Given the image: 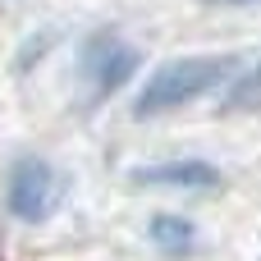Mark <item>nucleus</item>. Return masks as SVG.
Segmentation results:
<instances>
[{
    "label": "nucleus",
    "mask_w": 261,
    "mask_h": 261,
    "mask_svg": "<svg viewBox=\"0 0 261 261\" xmlns=\"http://www.w3.org/2000/svg\"><path fill=\"white\" fill-rule=\"evenodd\" d=\"M234 69H239V55H184V60H170L142 83V92L133 101V115L151 119V115L179 110V106L216 92Z\"/></svg>",
    "instance_id": "nucleus-1"
},
{
    "label": "nucleus",
    "mask_w": 261,
    "mask_h": 261,
    "mask_svg": "<svg viewBox=\"0 0 261 261\" xmlns=\"http://www.w3.org/2000/svg\"><path fill=\"white\" fill-rule=\"evenodd\" d=\"M5 197H9V211H14L23 225H41V220L55 211L60 179H55V170H50L46 161H37V156H23V161L9 170Z\"/></svg>",
    "instance_id": "nucleus-2"
},
{
    "label": "nucleus",
    "mask_w": 261,
    "mask_h": 261,
    "mask_svg": "<svg viewBox=\"0 0 261 261\" xmlns=\"http://www.w3.org/2000/svg\"><path fill=\"white\" fill-rule=\"evenodd\" d=\"M78 69H83V78L96 96H115L138 69V50L128 41H119L115 32H96V37H87Z\"/></svg>",
    "instance_id": "nucleus-3"
},
{
    "label": "nucleus",
    "mask_w": 261,
    "mask_h": 261,
    "mask_svg": "<svg viewBox=\"0 0 261 261\" xmlns=\"http://www.w3.org/2000/svg\"><path fill=\"white\" fill-rule=\"evenodd\" d=\"M138 188H188V193H206L220 184V170L211 161H165V165H147L133 170Z\"/></svg>",
    "instance_id": "nucleus-4"
},
{
    "label": "nucleus",
    "mask_w": 261,
    "mask_h": 261,
    "mask_svg": "<svg viewBox=\"0 0 261 261\" xmlns=\"http://www.w3.org/2000/svg\"><path fill=\"white\" fill-rule=\"evenodd\" d=\"M147 234H151V243H156L161 252H170V257L193 252V239H197L193 220H184V216H174V211H156L151 225H147Z\"/></svg>",
    "instance_id": "nucleus-5"
},
{
    "label": "nucleus",
    "mask_w": 261,
    "mask_h": 261,
    "mask_svg": "<svg viewBox=\"0 0 261 261\" xmlns=\"http://www.w3.org/2000/svg\"><path fill=\"white\" fill-rule=\"evenodd\" d=\"M252 101H261V64H252L248 73H239V83L229 92V106H252Z\"/></svg>",
    "instance_id": "nucleus-6"
},
{
    "label": "nucleus",
    "mask_w": 261,
    "mask_h": 261,
    "mask_svg": "<svg viewBox=\"0 0 261 261\" xmlns=\"http://www.w3.org/2000/svg\"><path fill=\"white\" fill-rule=\"evenodd\" d=\"M202 5H225V9H248V5H261V0H202Z\"/></svg>",
    "instance_id": "nucleus-7"
}]
</instances>
